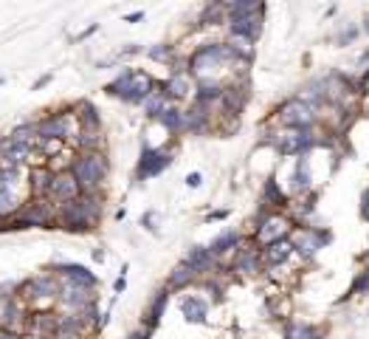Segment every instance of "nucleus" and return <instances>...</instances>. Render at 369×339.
<instances>
[{
  "mask_svg": "<svg viewBox=\"0 0 369 339\" xmlns=\"http://www.w3.org/2000/svg\"><path fill=\"white\" fill-rule=\"evenodd\" d=\"M262 32V23L257 15L251 18H240V20H232V34L234 37H243V40H257Z\"/></svg>",
  "mask_w": 369,
  "mask_h": 339,
  "instance_id": "nucleus-9",
  "label": "nucleus"
},
{
  "mask_svg": "<svg viewBox=\"0 0 369 339\" xmlns=\"http://www.w3.org/2000/svg\"><path fill=\"white\" fill-rule=\"evenodd\" d=\"M147 110H149V116H161V113L166 110V94H163V91L152 94V96L147 99Z\"/></svg>",
  "mask_w": 369,
  "mask_h": 339,
  "instance_id": "nucleus-25",
  "label": "nucleus"
},
{
  "mask_svg": "<svg viewBox=\"0 0 369 339\" xmlns=\"http://www.w3.org/2000/svg\"><path fill=\"white\" fill-rule=\"evenodd\" d=\"M158 119H161V124L169 127V130H183V127H187V116H183L180 110H175V108H166Z\"/></svg>",
  "mask_w": 369,
  "mask_h": 339,
  "instance_id": "nucleus-19",
  "label": "nucleus"
},
{
  "mask_svg": "<svg viewBox=\"0 0 369 339\" xmlns=\"http://www.w3.org/2000/svg\"><path fill=\"white\" fill-rule=\"evenodd\" d=\"M288 232V221H282V218H268L262 226H260V232H257V238L262 241V243H276V241H282V235Z\"/></svg>",
  "mask_w": 369,
  "mask_h": 339,
  "instance_id": "nucleus-11",
  "label": "nucleus"
},
{
  "mask_svg": "<svg viewBox=\"0 0 369 339\" xmlns=\"http://www.w3.org/2000/svg\"><path fill=\"white\" fill-rule=\"evenodd\" d=\"M0 153H4V158H6V161H26V155H29V147H26L23 141H15V139H9V141H4V144H0Z\"/></svg>",
  "mask_w": 369,
  "mask_h": 339,
  "instance_id": "nucleus-16",
  "label": "nucleus"
},
{
  "mask_svg": "<svg viewBox=\"0 0 369 339\" xmlns=\"http://www.w3.org/2000/svg\"><path fill=\"white\" fill-rule=\"evenodd\" d=\"M163 94H166V99H180V96H187V94H189V79L183 77V74H175V77L163 85Z\"/></svg>",
  "mask_w": 369,
  "mask_h": 339,
  "instance_id": "nucleus-15",
  "label": "nucleus"
},
{
  "mask_svg": "<svg viewBox=\"0 0 369 339\" xmlns=\"http://www.w3.org/2000/svg\"><path fill=\"white\" fill-rule=\"evenodd\" d=\"M0 339H18V336H12V333H0Z\"/></svg>",
  "mask_w": 369,
  "mask_h": 339,
  "instance_id": "nucleus-37",
  "label": "nucleus"
},
{
  "mask_svg": "<svg viewBox=\"0 0 369 339\" xmlns=\"http://www.w3.org/2000/svg\"><path fill=\"white\" fill-rule=\"evenodd\" d=\"M290 252H293V243L290 241H276V243H271L268 249H265V260L268 263H285L288 257H290Z\"/></svg>",
  "mask_w": 369,
  "mask_h": 339,
  "instance_id": "nucleus-13",
  "label": "nucleus"
},
{
  "mask_svg": "<svg viewBox=\"0 0 369 339\" xmlns=\"http://www.w3.org/2000/svg\"><path fill=\"white\" fill-rule=\"evenodd\" d=\"M192 277H195L192 266H189V263H183V266H177V269L172 271V277H169V286H177V288H180V286H187Z\"/></svg>",
  "mask_w": 369,
  "mask_h": 339,
  "instance_id": "nucleus-24",
  "label": "nucleus"
},
{
  "mask_svg": "<svg viewBox=\"0 0 369 339\" xmlns=\"http://www.w3.org/2000/svg\"><path fill=\"white\" fill-rule=\"evenodd\" d=\"M363 32H366V34H369V18H366V23H363Z\"/></svg>",
  "mask_w": 369,
  "mask_h": 339,
  "instance_id": "nucleus-38",
  "label": "nucleus"
},
{
  "mask_svg": "<svg viewBox=\"0 0 369 339\" xmlns=\"http://www.w3.org/2000/svg\"><path fill=\"white\" fill-rule=\"evenodd\" d=\"M265 198H268V204H282V201H285L282 190H276V181H268V184H265Z\"/></svg>",
  "mask_w": 369,
  "mask_h": 339,
  "instance_id": "nucleus-28",
  "label": "nucleus"
},
{
  "mask_svg": "<svg viewBox=\"0 0 369 339\" xmlns=\"http://www.w3.org/2000/svg\"><path fill=\"white\" fill-rule=\"evenodd\" d=\"M363 218H369V190L363 193Z\"/></svg>",
  "mask_w": 369,
  "mask_h": 339,
  "instance_id": "nucleus-35",
  "label": "nucleus"
},
{
  "mask_svg": "<svg viewBox=\"0 0 369 339\" xmlns=\"http://www.w3.org/2000/svg\"><path fill=\"white\" fill-rule=\"evenodd\" d=\"M105 173H107V161L99 153H88V155L76 158V164H74V179L85 190H96L102 184Z\"/></svg>",
  "mask_w": 369,
  "mask_h": 339,
  "instance_id": "nucleus-2",
  "label": "nucleus"
},
{
  "mask_svg": "<svg viewBox=\"0 0 369 339\" xmlns=\"http://www.w3.org/2000/svg\"><path fill=\"white\" fill-rule=\"evenodd\" d=\"M352 291H355V294H369V269H366V271H361V277L355 280Z\"/></svg>",
  "mask_w": 369,
  "mask_h": 339,
  "instance_id": "nucleus-30",
  "label": "nucleus"
},
{
  "mask_svg": "<svg viewBox=\"0 0 369 339\" xmlns=\"http://www.w3.org/2000/svg\"><path fill=\"white\" fill-rule=\"evenodd\" d=\"M99 215V204L90 201V198H82V201H68V207L62 210V226L68 229H85L90 221H96Z\"/></svg>",
  "mask_w": 369,
  "mask_h": 339,
  "instance_id": "nucleus-3",
  "label": "nucleus"
},
{
  "mask_svg": "<svg viewBox=\"0 0 369 339\" xmlns=\"http://www.w3.org/2000/svg\"><path fill=\"white\" fill-rule=\"evenodd\" d=\"M293 184H296V190H307V187H310V161H307L304 155L299 158V167H296Z\"/></svg>",
  "mask_w": 369,
  "mask_h": 339,
  "instance_id": "nucleus-21",
  "label": "nucleus"
},
{
  "mask_svg": "<svg viewBox=\"0 0 369 339\" xmlns=\"http://www.w3.org/2000/svg\"><path fill=\"white\" fill-rule=\"evenodd\" d=\"M324 241H327V235H324L321 229H302V232L296 235L293 249H296V252H302L304 257H313V255L324 246Z\"/></svg>",
  "mask_w": 369,
  "mask_h": 339,
  "instance_id": "nucleus-8",
  "label": "nucleus"
},
{
  "mask_svg": "<svg viewBox=\"0 0 369 339\" xmlns=\"http://www.w3.org/2000/svg\"><path fill=\"white\" fill-rule=\"evenodd\" d=\"M62 271H65L76 286H93V283H96V277H93L88 269H82V266H62Z\"/></svg>",
  "mask_w": 369,
  "mask_h": 339,
  "instance_id": "nucleus-20",
  "label": "nucleus"
},
{
  "mask_svg": "<svg viewBox=\"0 0 369 339\" xmlns=\"http://www.w3.org/2000/svg\"><path fill=\"white\" fill-rule=\"evenodd\" d=\"M237 241H240V235L237 232H226V235H220L209 249H212V255H220V252H229V249H234L237 246Z\"/></svg>",
  "mask_w": 369,
  "mask_h": 339,
  "instance_id": "nucleus-23",
  "label": "nucleus"
},
{
  "mask_svg": "<svg viewBox=\"0 0 369 339\" xmlns=\"http://www.w3.org/2000/svg\"><path fill=\"white\" fill-rule=\"evenodd\" d=\"M361 88H363V94H369V71L363 74V79H361Z\"/></svg>",
  "mask_w": 369,
  "mask_h": 339,
  "instance_id": "nucleus-36",
  "label": "nucleus"
},
{
  "mask_svg": "<svg viewBox=\"0 0 369 339\" xmlns=\"http://www.w3.org/2000/svg\"><path fill=\"white\" fill-rule=\"evenodd\" d=\"M34 187L37 190H48V187H54V181H51L48 173H40V170H37V173H34Z\"/></svg>",
  "mask_w": 369,
  "mask_h": 339,
  "instance_id": "nucleus-31",
  "label": "nucleus"
},
{
  "mask_svg": "<svg viewBox=\"0 0 369 339\" xmlns=\"http://www.w3.org/2000/svg\"><path fill=\"white\" fill-rule=\"evenodd\" d=\"M82 300H85V294H82L79 288H71V291H68V302H71V305H79Z\"/></svg>",
  "mask_w": 369,
  "mask_h": 339,
  "instance_id": "nucleus-33",
  "label": "nucleus"
},
{
  "mask_svg": "<svg viewBox=\"0 0 369 339\" xmlns=\"http://www.w3.org/2000/svg\"><path fill=\"white\" fill-rule=\"evenodd\" d=\"M163 305H166V294H158V300L152 302V311H149V322H152V325H158V319H161V311H163Z\"/></svg>",
  "mask_w": 369,
  "mask_h": 339,
  "instance_id": "nucleus-29",
  "label": "nucleus"
},
{
  "mask_svg": "<svg viewBox=\"0 0 369 339\" xmlns=\"http://www.w3.org/2000/svg\"><path fill=\"white\" fill-rule=\"evenodd\" d=\"M316 144V139L310 136V130H290V133H282L276 139V150L282 155H302L307 153L310 147Z\"/></svg>",
  "mask_w": 369,
  "mask_h": 339,
  "instance_id": "nucleus-6",
  "label": "nucleus"
},
{
  "mask_svg": "<svg viewBox=\"0 0 369 339\" xmlns=\"http://www.w3.org/2000/svg\"><path fill=\"white\" fill-rule=\"evenodd\" d=\"M229 12H232V20H240V18H251V15H257L260 6H257V4H234Z\"/></svg>",
  "mask_w": 369,
  "mask_h": 339,
  "instance_id": "nucleus-26",
  "label": "nucleus"
},
{
  "mask_svg": "<svg viewBox=\"0 0 369 339\" xmlns=\"http://www.w3.org/2000/svg\"><path fill=\"white\" fill-rule=\"evenodd\" d=\"M226 60H240V57L234 54L232 46L212 43V46H203V49L192 57V71H195V74H206L212 65H220V63H226Z\"/></svg>",
  "mask_w": 369,
  "mask_h": 339,
  "instance_id": "nucleus-4",
  "label": "nucleus"
},
{
  "mask_svg": "<svg viewBox=\"0 0 369 339\" xmlns=\"http://www.w3.org/2000/svg\"><path fill=\"white\" fill-rule=\"evenodd\" d=\"M68 127H71L68 116H51V119H46V122L37 127V133H40L43 139H65V136H68Z\"/></svg>",
  "mask_w": 369,
  "mask_h": 339,
  "instance_id": "nucleus-10",
  "label": "nucleus"
},
{
  "mask_svg": "<svg viewBox=\"0 0 369 339\" xmlns=\"http://www.w3.org/2000/svg\"><path fill=\"white\" fill-rule=\"evenodd\" d=\"M237 269L240 271H257L260 269V255L254 252V249H246V252H240V257H237Z\"/></svg>",
  "mask_w": 369,
  "mask_h": 339,
  "instance_id": "nucleus-22",
  "label": "nucleus"
},
{
  "mask_svg": "<svg viewBox=\"0 0 369 339\" xmlns=\"http://www.w3.org/2000/svg\"><path fill=\"white\" fill-rule=\"evenodd\" d=\"M183 316L189 322H203L206 319V302L201 297H187L183 300Z\"/></svg>",
  "mask_w": 369,
  "mask_h": 339,
  "instance_id": "nucleus-12",
  "label": "nucleus"
},
{
  "mask_svg": "<svg viewBox=\"0 0 369 339\" xmlns=\"http://www.w3.org/2000/svg\"><path fill=\"white\" fill-rule=\"evenodd\" d=\"M51 190H54L60 198H68V201H71V198L76 196V179H74V176H57Z\"/></svg>",
  "mask_w": 369,
  "mask_h": 339,
  "instance_id": "nucleus-18",
  "label": "nucleus"
},
{
  "mask_svg": "<svg viewBox=\"0 0 369 339\" xmlns=\"http://www.w3.org/2000/svg\"><path fill=\"white\" fill-rule=\"evenodd\" d=\"M15 207H18V201H15L12 187H0V215H4V212H12Z\"/></svg>",
  "mask_w": 369,
  "mask_h": 339,
  "instance_id": "nucleus-27",
  "label": "nucleus"
},
{
  "mask_svg": "<svg viewBox=\"0 0 369 339\" xmlns=\"http://www.w3.org/2000/svg\"><path fill=\"white\" fill-rule=\"evenodd\" d=\"M169 153L163 150H144L141 153V161H138V176L141 179H149V176H158L163 167H169Z\"/></svg>",
  "mask_w": 369,
  "mask_h": 339,
  "instance_id": "nucleus-7",
  "label": "nucleus"
},
{
  "mask_svg": "<svg viewBox=\"0 0 369 339\" xmlns=\"http://www.w3.org/2000/svg\"><path fill=\"white\" fill-rule=\"evenodd\" d=\"M130 339H147V336H141V333H135V336H130Z\"/></svg>",
  "mask_w": 369,
  "mask_h": 339,
  "instance_id": "nucleus-39",
  "label": "nucleus"
},
{
  "mask_svg": "<svg viewBox=\"0 0 369 339\" xmlns=\"http://www.w3.org/2000/svg\"><path fill=\"white\" fill-rule=\"evenodd\" d=\"M212 249H203V246H195L189 255H187V263L192 266V271H203V269H209L212 266Z\"/></svg>",
  "mask_w": 369,
  "mask_h": 339,
  "instance_id": "nucleus-14",
  "label": "nucleus"
},
{
  "mask_svg": "<svg viewBox=\"0 0 369 339\" xmlns=\"http://www.w3.org/2000/svg\"><path fill=\"white\" fill-rule=\"evenodd\" d=\"M285 336L288 339H321V331L316 325H307V322H293Z\"/></svg>",
  "mask_w": 369,
  "mask_h": 339,
  "instance_id": "nucleus-17",
  "label": "nucleus"
},
{
  "mask_svg": "<svg viewBox=\"0 0 369 339\" xmlns=\"http://www.w3.org/2000/svg\"><path fill=\"white\" fill-rule=\"evenodd\" d=\"M149 57H152V60H166V57H169V46H158V49H149Z\"/></svg>",
  "mask_w": 369,
  "mask_h": 339,
  "instance_id": "nucleus-32",
  "label": "nucleus"
},
{
  "mask_svg": "<svg viewBox=\"0 0 369 339\" xmlns=\"http://www.w3.org/2000/svg\"><path fill=\"white\" fill-rule=\"evenodd\" d=\"M201 181H203V179H201V173H192V176L187 179V184H189V187H201Z\"/></svg>",
  "mask_w": 369,
  "mask_h": 339,
  "instance_id": "nucleus-34",
  "label": "nucleus"
},
{
  "mask_svg": "<svg viewBox=\"0 0 369 339\" xmlns=\"http://www.w3.org/2000/svg\"><path fill=\"white\" fill-rule=\"evenodd\" d=\"M107 94H116L127 102H144L152 96V79L141 71H124L113 85H107Z\"/></svg>",
  "mask_w": 369,
  "mask_h": 339,
  "instance_id": "nucleus-1",
  "label": "nucleus"
},
{
  "mask_svg": "<svg viewBox=\"0 0 369 339\" xmlns=\"http://www.w3.org/2000/svg\"><path fill=\"white\" fill-rule=\"evenodd\" d=\"M313 119H316V110L304 99H290L282 105V122L290 124L293 130H310Z\"/></svg>",
  "mask_w": 369,
  "mask_h": 339,
  "instance_id": "nucleus-5",
  "label": "nucleus"
}]
</instances>
